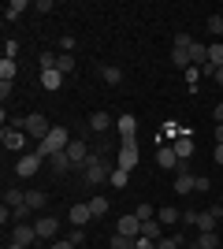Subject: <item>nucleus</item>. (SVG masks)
I'll use <instances>...</instances> for the list:
<instances>
[{"label": "nucleus", "mask_w": 223, "mask_h": 249, "mask_svg": "<svg viewBox=\"0 0 223 249\" xmlns=\"http://www.w3.org/2000/svg\"><path fill=\"white\" fill-rule=\"evenodd\" d=\"M67 145H71V138H67V126H52V130H49V138H45V142H37V153L49 160V156L64 153Z\"/></svg>", "instance_id": "nucleus-1"}, {"label": "nucleus", "mask_w": 223, "mask_h": 249, "mask_svg": "<svg viewBox=\"0 0 223 249\" xmlns=\"http://www.w3.org/2000/svg\"><path fill=\"white\" fill-rule=\"evenodd\" d=\"M112 171H116V167H108L104 160H97V156H89V164L82 167V175H86V182H89V186L108 182V178H112Z\"/></svg>", "instance_id": "nucleus-2"}, {"label": "nucleus", "mask_w": 223, "mask_h": 249, "mask_svg": "<svg viewBox=\"0 0 223 249\" xmlns=\"http://www.w3.org/2000/svg\"><path fill=\"white\" fill-rule=\"evenodd\" d=\"M138 156H141V149H138V138H130V142H123V145H119L116 167H123V171H134V167H138Z\"/></svg>", "instance_id": "nucleus-3"}, {"label": "nucleus", "mask_w": 223, "mask_h": 249, "mask_svg": "<svg viewBox=\"0 0 223 249\" xmlns=\"http://www.w3.org/2000/svg\"><path fill=\"white\" fill-rule=\"evenodd\" d=\"M41 164H45V156L37 153V149H34V153H22L19 160H15V175H19V178H34Z\"/></svg>", "instance_id": "nucleus-4"}, {"label": "nucleus", "mask_w": 223, "mask_h": 249, "mask_svg": "<svg viewBox=\"0 0 223 249\" xmlns=\"http://www.w3.org/2000/svg\"><path fill=\"white\" fill-rule=\"evenodd\" d=\"M64 153H67V160H71V167H78V171L89 164V145H86L82 138H71V145H67Z\"/></svg>", "instance_id": "nucleus-5"}, {"label": "nucleus", "mask_w": 223, "mask_h": 249, "mask_svg": "<svg viewBox=\"0 0 223 249\" xmlns=\"http://www.w3.org/2000/svg\"><path fill=\"white\" fill-rule=\"evenodd\" d=\"M34 227H37V238H41V242H56V234H60V219H56V216H37V219H34Z\"/></svg>", "instance_id": "nucleus-6"}, {"label": "nucleus", "mask_w": 223, "mask_h": 249, "mask_svg": "<svg viewBox=\"0 0 223 249\" xmlns=\"http://www.w3.org/2000/svg\"><path fill=\"white\" fill-rule=\"evenodd\" d=\"M11 242H15V246H34V242H41V238H37V227H34V223H15Z\"/></svg>", "instance_id": "nucleus-7"}, {"label": "nucleus", "mask_w": 223, "mask_h": 249, "mask_svg": "<svg viewBox=\"0 0 223 249\" xmlns=\"http://www.w3.org/2000/svg\"><path fill=\"white\" fill-rule=\"evenodd\" d=\"M67 219H71V227H86V223L93 219V208H89V201H78V205H71Z\"/></svg>", "instance_id": "nucleus-8"}, {"label": "nucleus", "mask_w": 223, "mask_h": 249, "mask_svg": "<svg viewBox=\"0 0 223 249\" xmlns=\"http://www.w3.org/2000/svg\"><path fill=\"white\" fill-rule=\"evenodd\" d=\"M116 234H123V238H130V242H134V238L141 234V219L134 216V212H130V216H123V219L116 223Z\"/></svg>", "instance_id": "nucleus-9"}, {"label": "nucleus", "mask_w": 223, "mask_h": 249, "mask_svg": "<svg viewBox=\"0 0 223 249\" xmlns=\"http://www.w3.org/2000/svg\"><path fill=\"white\" fill-rule=\"evenodd\" d=\"M116 130L123 134V142H130V138H138V115H130V112H123L116 119Z\"/></svg>", "instance_id": "nucleus-10"}, {"label": "nucleus", "mask_w": 223, "mask_h": 249, "mask_svg": "<svg viewBox=\"0 0 223 249\" xmlns=\"http://www.w3.org/2000/svg\"><path fill=\"white\" fill-rule=\"evenodd\" d=\"M26 130H11V126H4V134H0V142H4V149H11V153H19L22 145H26Z\"/></svg>", "instance_id": "nucleus-11"}, {"label": "nucleus", "mask_w": 223, "mask_h": 249, "mask_svg": "<svg viewBox=\"0 0 223 249\" xmlns=\"http://www.w3.org/2000/svg\"><path fill=\"white\" fill-rule=\"evenodd\" d=\"M156 164H160V167H171V171H179L182 160L175 156V149H171V145H160V149H156Z\"/></svg>", "instance_id": "nucleus-12"}, {"label": "nucleus", "mask_w": 223, "mask_h": 249, "mask_svg": "<svg viewBox=\"0 0 223 249\" xmlns=\"http://www.w3.org/2000/svg\"><path fill=\"white\" fill-rule=\"evenodd\" d=\"M190 67H208V45H201V41H193L190 45Z\"/></svg>", "instance_id": "nucleus-13"}, {"label": "nucleus", "mask_w": 223, "mask_h": 249, "mask_svg": "<svg viewBox=\"0 0 223 249\" xmlns=\"http://www.w3.org/2000/svg\"><path fill=\"white\" fill-rule=\"evenodd\" d=\"M171 149H175V156H179V160H190V156H193V138H190V134L175 138V142H171Z\"/></svg>", "instance_id": "nucleus-14"}, {"label": "nucleus", "mask_w": 223, "mask_h": 249, "mask_svg": "<svg viewBox=\"0 0 223 249\" xmlns=\"http://www.w3.org/2000/svg\"><path fill=\"white\" fill-rule=\"evenodd\" d=\"M193 186H197V178L190 171H175V194H193Z\"/></svg>", "instance_id": "nucleus-15"}, {"label": "nucleus", "mask_w": 223, "mask_h": 249, "mask_svg": "<svg viewBox=\"0 0 223 249\" xmlns=\"http://www.w3.org/2000/svg\"><path fill=\"white\" fill-rule=\"evenodd\" d=\"M60 86H64V74L56 71H41V89H49V93H56V89H60Z\"/></svg>", "instance_id": "nucleus-16"}, {"label": "nucleus", "mask_w": 223, "mask_h": 249, "mask_svg": "<svg viewBox=\"0 0 223 249\" xmlns=\"http://www.w3.org/2000/svg\"><path fill=\"white\" fill-rule=\"evenodd\" d=\"M171 63L186 71L190 67V45H171Z\"/></svg>", "instance_id": "nucleus-17"}, {"label": "nucleus", "mask_w": 223, "mask_h": 249, "mask_svg": "<svg viewBox=\"0 0 223 249\" xmlns=\"http://www.w3.org/2000/svg\"><path fill=\"white\" fill-rule=\"evenodd\" d=\"M160 227H164L160 219H141V238H149V242H160V238H164V234H160Z\"/></svg>", "instance_id": "nucleus-18"}, {"label": "nucleus", "mask_w": 223, "mask_h": 249, "mask_svg": "<svg viewBox=\"0 0 223 249\" xmlns=\"http://www.w3.org/2000/svg\"><path fill=\"white\" fill-rule=\"evenodd\" d=\"M156 219L164 223V227H175V223H182V212H179V208H171V205H164L156 212Z\"/></svg>", "instance_id": "nucleus-19"}, {"label": "nucleus", "mask_w": 223, "mask_h": 249, "mask_svg": "<svg viewBox=\"0 0 223 249\" xmlns=\"http://www.w3.org/2000/svg\"><path fill=\"white\" fill-rule=\"evenodd\" d=\"M15 74H19V63L0 56V82H15Z\"/></svg>", "instance_id": "nucleus-20"}, {"label": "nucleus", "mask_w": 223, "mask_h": 249, "mask_svg": "<svg viewBox=\"0 0 223 249\" xmlns=\"http://www.w3.org/2000/svg\"><path fill=\"white\" fill-rule=\"evenodd\" d=\"M89 208H93V219L108 216V208H112V201L104 197V194H97V197H89Z\"/></svg>", "instance_id": "nucleus-21"}, {"label": "nucleus", "mask_w": 223, "mask_h": 249, "mask_svg": "<svg viewBox=\"0 0 223 249\" xmlns=\"http://www.w3.org/2000/svg\"><path fill=\"white\" fill-rule=\"evenodd\" d=\"M26 8H30L26 0H11L8 8H4V22H15V19H19V15H22V11H26Z\"/></svg>", "instance_id": "nucleus-22"}, {"label": "nucleus", "mask_w": 223, "mask_h": 249, "mask_svg": "<svg viewBox=\"0 0 223 249\" xmlns=\"http://www.w3.org/2000/svg\"><path fill=\"white\" fill-rule=\"evenodd\" d=\"M26 205H30L34 212H41V208L49 205V194H41V190H26Z\"/></svg>", "instance_id": "nucleus-23"}, {"label": "nucleus", "mask_w": 223, "mask_h": 249, "mask_svg": "<svg viewBox=\"0 0 223 249\" xmlns=\"http://www.w3.org/2000/svg\"><path fill=\"white\" fill-rule=\"evenodd\" d=\"M112 123H116V119H112L108 112H93L89 115V130H108Z\"/></svg>", "instance_id": "nucleus-24"}, {"label": "nucleus", "mask_w": 223, "mask_h": 249, "mask_svg": "<svg viewBox=\"0 0 223 249\" xmlns=\"http://www.w3.org/2000/svg\"><path fill=\"white\" fill-rule=\"evenodd\" d=\"M4 205L8 208H22L26 205V190H4Z\"/></svg>", "instance_id": "nucleus-25"}, {"label": "nucleus", "mask_w": 223, "mask_h": 249, "mask_svg": "<svg viewBox=\"0 0 223 249\" xmlns=\"http://www.w3.org/2000/svg\"><path fill=\"white\" fill-rule=\"evenodd\" d=\"M101 78H104L108 86H119V82H123V71H119L116 63H108V67H101Z\"/></svg>", "instance_id": "nucleus-26"}, {"label": "nucleus", "mask_w": 223, "mask_h": 249, "mask_svg": "<svg viewBox=\"0 0 223 249\" xmlns=\"http://www.w3.org/2000/svg\"><path fill=\"white\" fill-rule=\"evenodd\" d=\"M56 71L64 74V78L74 71V56H71V52H60V56H56Z\"/></svg>", "instance_id": "nucleus-27"}, {"label": "nucleus", "mask_w": 223, "mask_h": 249, "mask_svg": "<svg viewBox=\"0 0 223 249\" xmlns=\"http://www.w3.org/2000/svg\"><path fill=\"white\" fill-rule=\"evenodd\" d=\"M49 160H52V171H56V175L71 171V160H67V153H56V156H49Z\"/></svg>", "instance_id": "nucleus-28"}, {"label": "nucleus", "mask_w": 223, "mask_h": 249, "mask_svg": "<svg viewBox=\"0 0 223 249\" xmlns=\"http://www.w3.org/2000/svg\"><path fill=\"white\" fill-rule=\"evenodd\" d=\"M127 178H130V171H123V167H116L108 182H112V186H116V190H123V186H127Z\"/></svg>", "instance_id": "nucleus-29"}, {"label": "nucleus", "mask_w": 223, "mask_h": 249, "mask_svg": "<svg viewBox=\"0 0 223 249\" xmlns=\"http://www.w3.org/2000/svg\"><path fill=\"white\" fill-rule=\"evenodd\" d=\"M134 216H138V219H156V208L149 205V201H141V205L134 208Z\"/></svg>", "instance_id": "nucleus-30"}, {"label": "nucleus", "mask_w": 223, "mask_h": 249, "mask_svg": "<svg viewBox=\"0 0 223 249\" xmlns=\"http://www.w3.org/2000/svg\"><path fill=\"white\" fill-rule=\"evenodd\" d=\"M208 34H212V37L223 34V15H208Z\"/></svg>", "instance_id": "nucleus-31"}, {"label": "nucleus", "mask_w": 223, "mask_h": 249, "mask_svg": "<svg viewBox=\"0 0 223 249\" xmlns=\"http://www.w3.org/2000/svg\"><path fill=\"white\" fill-rule=\"evenodd\" d=\"M201 67H186V82H190V89H197V78H201Z\"/></svg>", "instance_id": "nucleus-32"}, {"label": "nucleus", "mask_w": 223, "mask_h": 249, "mask_svg": "<svg viewBox=\"0 0 223 249\" xmlns=\"http://www.w3.org/2000/svg\"><path fill=\"white\" fill-rule=\"evenodd\" d=\"M15 56H19V41H4V60H15Z\"/></svg>", "instance_id": "nucleus-33"}, {"label": "nucleus", "mask_w": 223, "mask_h": 249, "mask_svg": "<svg viewBox=\"0 0 223 249\" xmlns=\"http://www.w3.org/2000/svg\"><path fill=\"white\" fill-rule=\"evenodd\" d=\"M37 63H41V71H52V67H56V56H52V52H41V60H37Z\"/></svg>", "instance_id": "nucleus-34"}, {"label": "nucleus", "mask_w": 223, "mask_h": 249, "mask_svg": "<svg viewBox=\"0 0 223 249\" xmlns=\"http://www.w3.org/2000/svg\"><path fill=\"white\" fill-rule=\"evenodd\" d=\"M134 242L130 238H123V234H112V249H130Z\"/></svg>", "instance_id": "nucleus-35"}, {"label": "nucleus", "mask_w": 223, "mask_h": 249, "mask_svg": "<svg viewBox=\"0 0 223 249\" xmlns=\"http://www.w3.org/2000/svg\"><path fill=\"white\" fill-rule=\"evenodd\" d=\"M71 242H74V246H82V242H86V227H74L71 231Z\"/></svg>", "instance_id": "nucleus-36"}, {"label": "nucleus", "mask_w": 223, "mask_h": 249, "mask_svg": "<svg viewBox=\"0 0 223 249\" xmlns=\"http://www.w3.org/2000/svg\"><path fill=\"white\" fill-rule=\"evenodd\" d=\"M156 249H179V238H160Z\"/></svg>", "instance_id": "nucleus-37"}, {"label": "nucleus", "mask_w": 223, "mask_h": 249, "mask_svg": "<svg viewBox=\"0 0 223 249\" xmlns=\"http://www.w3.org/2000/svg\"><path fill=\"white\" fill-rule=\"evenodd\" d=\"M49 249H74V242H71V238H56Z\"/></svg>", "instance_id": "nucleus-38"}, {"label": "nucleus", "mask_w": 223, "mask_h": 249, "mask_svg": "<svg viewBox=\"0 0 223 249\" xmlns=\"http://www.w3.org/2000/svg\"><path fill=\"white\" fill-rule=\"evenodd\" d=\"M52 8H56L52 0H37V11H41V15H49V11H52Z\"/></svg>", "instance_id": "nucleus-39"}, {"label": "nucleus", "mask_w": 223, "mask_h": 249, "mask_svg": "<svg viewBox=\"0 0 223 249\" xmlns=\"http://www.w3.org/2000/svg\"><path fill=\"white\" fill-rule=\"evenodd\" d=\"M74 45H78V41H74V37H60V49H64V52H71Z\"/></svg>", "instance_id": "nucleus-40"}, {"label": "nucleus", "mask_w": 223, "mask_h": 249, "mask_svg": "<svg viewBox=\"0 0 223 249\" xmlns=\"http://www.w3.org/2000/svg\"><path fill=\"white\" fill-rule=\"evenodd\" d=\"M212 119H216V123H223V101L216 104V112H212Z\"/></svg>", "instance_id": "nucleus-41"}, {"label": "nucleus", "mask_w": 223, "mask_h": 249, "mask_svg": "<svg viewBox=\"0 0 223 249\" xmlns=\"http://www.w3.org/2000/svg\"><path fill=\"white\" fill-rule=\"evenodd\" d=\"M212 160H216V164H220V167H223V145H216V153H212Z\"/></svg>", "instance_id": "nucleus-42"}, {"label": "nucleus", "mask_w": 223, "mask_h": 249, "mask_svg": "<svg viewBox=\"0 0 223 249\" xmlns=\"http://www.w3.org/2000/svg\"><path fill=\"white\" fill-rule=\"evenodd\" d=\"M216 145H223V123H216Z\"/></svg>", "instance_id": "nucleus-43"}, {"label": "nucleus", "mask_w": 223, "mask_h": 249, "mask_svg": "<svg viewBox=\"0 0 223 249\" xmlns=\"http://www.w3.org/2000/svg\"><path fill=\"white\" fill-rule=\"evenodd\" d=\"M212 78H216V86H223V67H220V71L212 74Z\"/></svg>", "instance_id": "nucleus-44"}, {"label": "nucleus", "mask_w": 223, "mask_h": 249, "mask_svg": "<svg viewBox=\"0 0 223 249\" xmlns=\"http://www.w3.org/2000/svg\"><path fill=\"white\" fill-rule=\"evenodd\" d=\"M4 249H26V246H15V242H11V246H4Z\"/></svg>", "instance_id": "nucleus-45"}, {"label": "nucleus", "mask_w": 223, "mask_h": 249, "mask_svg": "<svg viewBox=\"0 0 223 249\" xmlns=\"http://www.w3.org/2000/svg\"><path fill=\"white\" fill-rule=\"evenodd\" d=\"M186 249H197V246H186Z\"/></svg>", "instance_id": "nucleus-46"}, {"label": "nucleus", "mask_w": 223, "mask_h": 249, "mask_svg": "<svg viewBox=\"0 0 223 249\" xmlns=\"http://www.w3.org/2000/svg\"><path fill=\"white\" fill-rule=\"evenodd\" d=\"M130 249H138V246H130Z\"/></svg>", "instance_id": "nucleus-47"}, {"label": "nucleus", "mask_w": 223, "mask_h": 249, "mask_svg": "<svg viewBox=\"0 0 223 249\" xmlns=\"http://www.w3.org/2000/svg\"><path fill=\"white\" fill-rule=\"evenodd\" d=\"M220 205H223V197H220Z\"/></svg>", "instance_id": "nucleus-48"}]
</instances>
